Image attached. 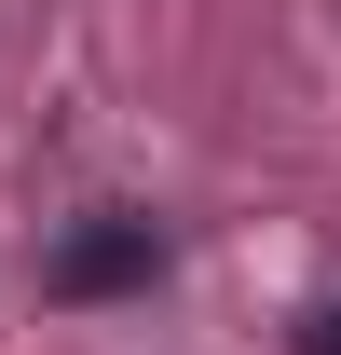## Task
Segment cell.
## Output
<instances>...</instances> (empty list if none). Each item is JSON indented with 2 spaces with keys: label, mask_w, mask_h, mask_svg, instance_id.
Instances as JSON below:
<instances>
[{
  "label": "cell",
  "mask_w": 341,
  "mask_h": 355,
  "mask_svg": "<svg viewBox=\"0 0 341 355\" xmlns=\"http://www.w3.org/2000/svg\"><path fill=\"white\" fill-rule=\"evenodd\" d=\"M300 355H341V301H314V314H300Z\"/></svg>",
  "instance_id": "obj_2"
},
{
  "label": "cell",
  "mask_w": 341,
  "mask_h": 355,
  "mask_svg": "<svg viewBox=\"0 0 341 355\" xmlns=\"http://www.w3.org/2000/svg\"><path fill=\"white\" fill-rule=\"evenodd\" d=\"M150 273H164V219H137V205H82V219L55 232L42 287H55V301H137Z\"/></svg>",
  "instance_id": "obj_1"
}]
</instances>
